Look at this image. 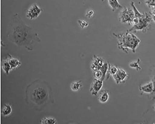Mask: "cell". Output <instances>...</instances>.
Instances as JSON below:
<instances>
[{"label":"cell","instance_id":"7","mask_svg":"<svg viewBox=\"0 0 155 124\" xmlns=\"http://www.w3.org/2000/svg\"><path fill=\"white\" fill-rule=\"evenodd\" d=\"M103 81L101 80L94 79L90 89V91L92 95L97 96L98 95L102 87Z\"/></svg>","mask_w":155,"mask_h":124},{"label":"cell","instance_id":"6","mask_svg":"<svg viewBox=\"0 0 155 124\" xmlns=\"http://www.w3.org/2000/svg\"><path fill=\"white\" fill-rule=\"evenodd\" d=\"M43 11V9L37 3H34L27 9L26 12V17L29 20H35L40 16Z\"/></svg>","mask_w":155,"mask_h":124},{"label":"cell","instance_id":"8","mask_svg":"<svg viewBox=\"0 0 155 124\" xmlns=\"http://www.w3.org/2000/svg\"><path fill=\"white\" fill-rule=\"evenodd\" d=\"M112 77L116 83L119 84L125 82L127 79L128 75L125 70L119 68L117 73Z\"/></svg>","mask_w":155,"mask_h":124},{"label":"cell","instance_id":"5","mask_svg":"<svg viewBox=\"0 0 155 124\" xmlns=\"http://www.w3.org/2000/svg\"><path fill=\"white\" fill-rule=\"evenodd\" d=\"M134 18L133 8L124 7L120 12L119 20L122 23L133 25V20Z\"/></svg>","mask_w":155,"mask_h":124},{"label":"cell","instance_id":"11","mask_svg":"<svg viewBox=\"0 0 155 124\" xmlns=\"http://www.w3.org/2000/svg\"><path fill=\"white\" fill-rule=\"evenodd\" d=\"M109 97V92L108 90H101L99 93L98 100L100 103H105L107 102Z\"/></svg>","mask_w":155,"mask_h":124},{"label":"cell","instance_id":"14","mask_svg":"<svg viewBox=\"0 0 155 124\" xmlns=\"http://www.w3.org/2000/svg\"><path fill=\"white\" fill-rule=\"evenodd\" d=\"M83 86L81 81L80 80L72 83L71 85V89L74 92L80 91Z\"/></svg>","mask_w":155,"mask_h":124},{"label":"cell","instance_id":"3","mask_svg":"<svg viewBox=\"0 0 155 124\" xmlns=\"http://www.w3.org/2000/svg\"><path fill=\"white\" fill-rule=\"evenodd\" d=\"M113 34L117 41L118 48L126 54L129 49H131L135 53L139 45L140 40L134 34L127 30L126 33Z\"/></svg>","mask_w":155,"mask_h":124},{"label":"cell","instance_id":"29","mask_svg":"<svg viewBox=\"0 0 155 124\" xmlns=\"http://www.w3.org/2000/svg\"><path fill=\"white\" fill-rule=\"evenodd\" d=\"M154 109H155V107H154Z\"/></svg>","mask_w":155,"mask_h":124},{"label":"cell","instance_id":"12","mask_svg":"<svg viewBox=\"0 0 155 124\" xmlns=\"http://www.w3.org/2000/svg\"><path fill=\"white\" fill-rule=\"evenodd\" d=\"M140 90L143 93L150 94L153 91V86L152 81L140 86Z\"/></svg>","mask_w":155,"mask_h":124},{"label":"cell","instance_id":"16","mask_svg":"<svg viewBox=\"0 0 155 124\" xmlns=\"http://www.w3.org/2000/svg\"><path fill=\"white\" fill-rule=\"evenodd\" d=\"M12 112L11 106L8 104H5L2 110V114L4 116H7L11 114Z\"/></svg>","mask_w":155,"mask_h":124},{"label":"cell","instance_id":"21","mask_svg":"<svg viewBox=\"0 0 155 124\" xmlns=\"http://www.w3.org/2000/svg\"><path fill=\"white\" fill-rule=\"evenodd\" d=\"M93 76L94 79L97 80L101 79L102 77V73L100 70L94 72Z\"/></svg>","mask_w":155,"mask_h":124},{"label":"cell","instance_id":"27","mask_svg":"<svg viewBox=\"0 0 155 124\" xmlns=\"http://www.w3.org/2000/svg\"><path fill=\"white\" fill-rule=\"evenodd\" d=\"M152 19L153 21L155 23V15H152Z\"/></svg>","mask_w":155,"mask_h":124},{"label":"cell","instance_id":"18","mask_svg":"<svg viewBox=\"0 0 155 124\" xmlns=\"http://www.w3.org/2000/svg\"><path fill=\"white\" fill-rule=\"evenodd\" d=\"M41 124H56L57 121L54 118L45 117L40 121Z\"/></svg>","mask_w":155,"mask_h":124},{"label":"cell","instance_id":"4","mask_svg":"<svg viewBox=\"0 0 155 124\" xmlns=\"http://www.w3.org/2000/svg\"><path fill=\"white\" fill-rule=\"evenodd\" d=\"M139 19L138 23L133 26L131 28L127 30L128 31L132 33H136L140 31L146 33L148 31L151 26V22L153 21L151 12H144L143 16Z\"/></svg>","mask_w":155,"mask_h":124},{"label":"cell","instance_id":"25","mask_svg":"<svg viewBox=\"0 0 155 124\" xmlns=\"http://www.w3.org/2000/svg\"><path fill=\"white\" fill-rule=\"evenodd\" d=\"M152 82L153 83V92L155 93V76L153 78Z\"/></svg>","mask_w":155,"mask_h":124},{"label":"cell","instance_id":"10","mask_svg":"<svg viewBox=\"0 0 155 124\" xmlns=\"http://www.w3.org/2000/svg\"><path fill=\"white\" fill-rule=\"evenodd\" d=\"M7 59L11 70L17 68L21 65V62L19 59L13 57L10 54H8Z\"/></svg>","mask_w":155,"mask_h":124},{"label":"cell","instance_id":"9","mask_svg":"<svg viewBox=\"0 0 155 124\" xmlns=\"http://www.w3.org/2000/svg\"><path fill=\"white\" fill-rule=\"evenodd\" d=\"M105 63L102 58L94 55L91 64V69L93 72L100 70Z\"/></svg>","mask_w":155,"mask_h":124},{"label":"cell","instance_id":"15","mask_svg":"<svg viewBox=\"0 0 155 124\" xmlns=\"http://www.w3.org/2000/svg\"><path fill=\"white\" fill-rule=\"evenodd\" d=\"M2 67L5 73L8 74L11 69L7 58L2 61Z\"/></svg>","mask_w":155,"mask_h":124},{"label":"cell","instance_id":"1","mask_svg":"<svg viewBox=\"0 0 155 124\" xmlns=\"http://www.w3.org/2000/svg\"><path fill=\"white\" fill-rule=\"evenodd\" d=\"M7 38L10 41L28 51H33L35 44L41 42L38 34L25 23L18 13L12 16Z\"/></svg>","mask_w":155,"mask_h":124},{"label":"cell","instance_id":"22","mask_svg":"<svg viewBox=\"0 0 155 124\" xmlns=\"http://www.w3.org/2000/svg\"><path fill=\"white\" fill-rule=\"evenodd\" d=\"M146 5L149 8L155 7V0H145Z\"/></svg>","mask_w":155,"mask_h":124},{"label":"cell","instance_id":"24","mask_svg":"<svg viewBox=\"0 0 155 124\" xmlns=\"http://www.w3.org/2000/svg\"><path fill=\"white\" fill-rule=\"evenodd\" d=\"M94 14V11L92 10H90L87 12L86 16L88 18H90L92 17Z\"/></svg>","mask_w":155,"mask_h":124},{"label":"cell","instance_id":"26","mask_svg":"<svg viewBox=\"0 0 155 124\" xmlns=\"http://www.w3.org/2000/svg\"><path fill=\"white\" fill-rule=\"evenodd\" d=\"M151 13L152 15H155V7L151 8Z\"/></svg>","mask_w":155,"mask_h":124},{"label":"cell","instance_id":"20","mask_svg":"<svg viewBox=\"0 0 155 124\" xmlns=\"http://www.w3.org/2000/svg\"><path fill=\"white\" fill-rule=\"evenodd\" d=\"M140 61V60L139 59L137 61L132 62L129 65V66L132 68H135L137 70H140L141 69L139 66Z\"/></svg>","mask_w":155,"mask_h":124},{"label":"cell","instance_id":"13","mask_svg":"<svg viewBox=\"0 0 155 124\" xmlns=\"http://www.w3.org/2000/svg\"><path fill=\"white\" fill-rule=\"evenodd\" d=\"M108 3L113 11L123 8L120 4L118 0H108Z\"/></svg>","mask_w":155,"mask_h":124},{"label":"cell","instance_id":"2","mask_svg":"<svg viewBox=\"0 0 155 124\" xmlns=\"http://www.w3.org/2000/svg\"><path fill=\"white\" fill-rule=\"evenodd\" d=\"M25 101L37 111L42 110L49 103L53 102L51 87L45 81L36 80L27 86Z\"/></svg>","mask_w":155,"mask_h":124},{"label":"cell","instance_id":"28","mask_svg":"<svg viewBox=\"0 0 155 124\" xmlns=\"http://www.w3.org/2000/svg\"><path fill=\"white\" fill-rule=\"evenodd\" d=\"M105 1V0H102V2H104Z\"/></svg>","mask_w":155,"mask_h":124},{"label":"cell","instance_id":"19","mask_svg":"<svg viewBox=\"0 0 155 124\" xmlns=\"http://www.w3.org/2000/svg\"><path fill=\"white\" fill-rule=\"evenodd\" d=\"M119 69V68L117 67L114 65H111V64L109 63L108 72L109 75L113 77L117 73Z\"/></svg>","mask_w":155,"mask_h":124},{"label":"cell","instance_id":"17","mask_svg":"<svg viewBox=\"0 0 155 124\" xmlns=\"http://www.w3.org/2000/svg\"><path fill=\"white\" fill-rule=\"evenodd\" d=\"M108 69L109 63L106 62L105 63L100 70L102 73V77L101 80L103 81H104L106 78V76L108 72Z\"/></svg>","mask_w":155,"mask_h":124},{"label":"cell","instance_id":"23","mask_svg":"<svg viewBox=\"0 0 155 124\" xmlns=\"http://www.w3.org/2000/svg\"><path fill=\"white\" fill-rule=\"evenodd\" d=\"M78 21L80 26L82 28H84L88 26V23L85 21L79 20Z\"/></svg>","mask_w":155,"mask_h":124}]
</instances>
